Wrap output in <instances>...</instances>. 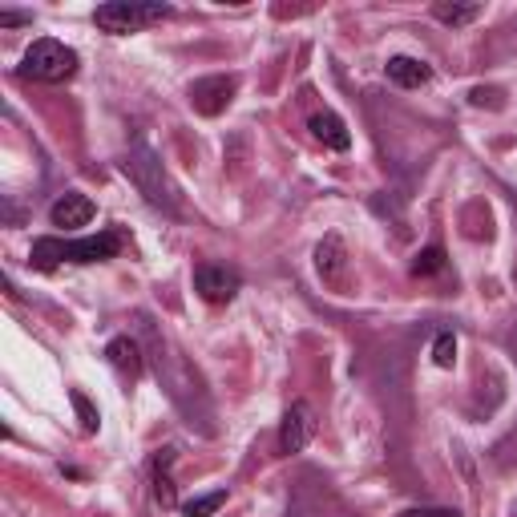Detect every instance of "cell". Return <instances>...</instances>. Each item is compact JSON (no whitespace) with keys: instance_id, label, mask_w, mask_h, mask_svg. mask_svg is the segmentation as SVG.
<instances>
[{"instance_id":"obj_15","label":"cell","mask_w":517,"mask_h":517,"mask_svg":"<svg viewBox=\"0 0 517 517\" xmlns=\"http://www.w3.org/2000/svg\"><path fill=\"white\" fill-rule=\"evenodd\" d=\"M223 505H227V489H215V493L190 497V501L182 505V513H186V517H215V513H219Z\"/></svg>"},{"instance_id":"obj_3","label":"cell","mask_w":517,"mask_h":517,"mask_svg":"<svg viewBox=\"0 0 517 517\" xmlns=\"http://www.w3.org/2000/svg\"><path fill=\"white\" fill-rule=\"evenodd\" d=\"M73 73H77V53H73L65 41H53V37L33 41L29 53H25V61H21V77L45 81V85L69 81Z\"/></svg>"},{"instance_id":"obj_8","label":"cell","mask_w":517,"mask_h":517,"mask_svg":"<svg viewBox=\"0 0 517 517\" xmlns=\"http://www.w3.org/2000/svg\"><path fill=\"white\" fill-rule=\"evenodd\" d=\"M93 215H97V202H93L89 194H77V190L61 194V198L49 206V223H53V227H61V231L89 227V223H93Z\"/></svg>"},{"instance_id":"obj_1","label":"cell","mask_w":517,"mask_h":517,"mask_svg":"<svg viewBox=\"0 0 517 517\" xmlns=\"http://www.w3.org/2000/svg\"><path fill=\"white\" fill-rule=\"evenodd\" d=\"M122 251V231H101V235H89V239H37L33 251H29V263L37 271H57L61 263H106Z\"/></svg>"},{"instance_id":"obj_17","label":"cell","mask_w":517,"mask_h":517,"mask_svg":"<svg viewBox=\"0 0 517 517\" xmlns=\"http://www.w3.org/2000/svg\"><path fill=\"white\" fill-rule=\"evenodd\" d=\"M433 364H437V368H453V364H457V336H453V332H441V336L433 340Z\"/></svg>"},{"instance_id":"obj_19","label":"cell","mask_w":517,"mask_h":517,"mask_svg":"<svg viewBox=\"0 0 517 517\" xmlns=\"http://www.w3.org/2000/svg\"><path fill=\"white\" fill-rule=\"evenodd\" d=\"M396 517H461V513L445 505H412V509H400Z\"/></svg>"},{"instance_id":"obj_6","label":"cell","mask_w":517,"mask_h":517,"mask_svg":"<svg viewBox=\"0 0 517 517\" xmlns=\"http://www.w3.org/2000/svg\"><path fill=\"white\" fill-rule=\"evenodd\" d=\"M235 89H239V77H227V73L198 77V81L190 85V106H194L202 118H215V114H223L231 101H235Z\"/></svg>"},{"instance_id":"obj_21","label":"cell","mask_w":517,"mask_h":517,"mask_svg":"<svg viewBox=\"0 0 517 517\" xmlns=\"http://www.w3.org/2000/svg\"><path fill=\"white\" fill-rule=\"evenodd\" d=\"M513 513H517V505H513Z\"/></svg>"},{"instance_id":"obj_9","label":"cell","mask_w":517,"mask_h":517,"mask_svg":"<svg viewBox=\"0 0 517 517\" xmlns=\"http://www.w3.org/2000/svg\"><path fill=\"white\" fill-rule=\"evenodd\" d=\"M384 69H388V81L400 85V89H421V85L433 81V69L425 61H417V57H392Z\"/></svg>"},{"instance_id":"obj_4","label":"cell","mask_w":517,"mask_h":517,"mask_svg":"<svg viewBox=\"0 0 517 517\" xmlns=\"http://www.w3.org/2000/svg\"><path fill=\"white\" fill-rule=\"evenodd\" d=\"M122 174L146 194L150 206H174V190H170V182H166V170H162V162L154 158V150H150L146 142H138V146L122 158Z\"/></svg>"},{"instance_id":"obj_5","label":"cell","mask_w":517,"mask_h":517,"mask_svg":"<svg viewBox=\"0 0 517 517\" xmlns=\"http://www.w3.org/2000/svg\"><path fill=\"white\" fill-rule=\"evenodd\" d=\"M312 437H316V408L307 400H295L283 412V421H279V453L295 457V453L307 449V441H312Z\"/></svg>"},{"instance_id":"obj_18","label":"cell","mask_w":517,"mask_h":517,"mask_svg":"<svg viewBox=\"0 0 517 517\" xmlns=\"http://www.w3.org/2000/svg\"><path fill=\"white\" fill-rule=\"evenodd\" d=\"M73 408L81 412V429H85V433H97L101 417H97V408H93V404H89V400H85L81 392H73Z\"/></svg>"},{"instance_id":"obj_12","label":"cell","mask_w":517,"mask_h":517,"mask_svg":"<svg viewBox=\"0 0 517 517\" xmlns=\"http://www.w3.org/2000/svg\"><path fill=\"white\" fill-rule=\"evenodd\" d=\"M316 267H320V275H324L328 283H340V275H344V267H348V255H344L340 235H328V239L316 247Z\"/></svg>"},{"instance_id":"obj_2","label":"cell","mask_w":517,"mask_h":517,"mask_svg":"<svg viewBox=\"0 0 517 517\" xmlns=\"http://www.w3.org/2000/svg\"><path fill=\"white\" fill-rule=\"evenodd\" d=\"M174 17L170 5H158V0H110V5H97L93 9V25L101 33H114V37H126V33H138L146 25H158Z\"/></svg>"},{"instance_id":"obj_16","label":"cell","mask_w":517,"mask_h":517,"mask_svg":"<svg viewBox=\"0 0 517 517\" xmlns=\"http://www.w3.org/2000/svg\"><path fill=\"white\" fill-rule=\"evenodd\" d=\"M437 271H445V247H441V243L417 251V259H412V275L425 279V275H437Z\"/></svg>"},{"instance_id":"obj_7","label":"cell","mask_w":517,"mask_h":517,"mask_svg":"<svg viewBox=\"0 0 517 517\" xmlns=\"http://www.w3.org/2000/svg\"><path fill=\"white\" fill-rule=\"evenodd\" d=\"M239 287H243L239 271H231V267H223V263H202V267H194V291H198L206 303H231V299L239 295Z\"/></svg>"},{"instance_id":"obj_11","label":"cell","mask_w":517,"mask_h":517,"mask_svg":"<svg viewBox=\"0 0 517 517\" xmlns=\"http://www.w3.org/2000/svg\"><path fill=\"white\" fill-rule=\"evenodd\" d=\"M307 130H312V138L316 142H324L328 150H348L352 146V134H348V126L332 114V110H324V114H312V122H307Z\"/></svg>"},{"instance_id":"obj_10","label":"cell","mask_w":517,"mask_h":517,"mask_svg":"<svg viewBox=\"0 0 517 517\" xmlns=\"http://www.w3.org/2000/svg\"><path fill=\"white\" fill-rule=\"evenodd\" d=\"M174 461H178V453L174 449H158L154 453V501L162 505V509H174L178 505V493H174V477H170V469H174Z\"/></svg>"},{"instance_id":"obj_14","label":"cell","mask_w":517,"mask_h":517,"mask_svg":"<svg viewBox=\"0 0 517 517\" xmlns=\"http://www.w3.org/2000/svg\"><path fill=\"white\" fill-rule=\"evenodd\" d=\"M433 17H437L441 25L461 29V25H469V21L481 17V5H449V0H437V5H433Z\"/></svg>"},{"instance_id":"obj_20","label":"cell","mask_w":517,"mask_h":517,"mask_svg":"<svg viewBox=\"0 0 517 517\" xmlns=\"http://www.w3.org/2000/svg\"><path fill=\"white\" fill-rule=\"evenodd\" d=\"M0 25H33V13H0Z\"/></svg>"},{"instance_id":"obj_13","label":"cell","mask_w":517,"mask_h":517,"mask_svg":"<svg viewBox=\"0 0 517 517\" xmlns=\"http://www.w3.org/2000/svg\"><path fill=\"white\" fill-rule=\"evenodd\" d=\"M106 360L122 372V376H142V352H138V344L130 340V336H118V340H110L106 344Z\"/></svg>"}]
</instances>
